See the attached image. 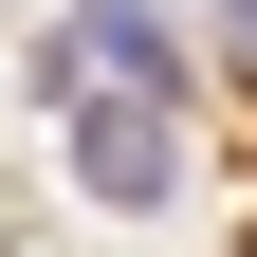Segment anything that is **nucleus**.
Instances as JSON below:
<instances>
[{
    "mask_svg": "<svg viewBox=\"0 0 257 257\" xmlns=\"http://www.w3.org/2000/svg\"><path fill=\"white\" fill-rule=\"evenodd\" d=\"M74 184H92V202H166V184H184V128H166V92H110V74H74Z\"/></svg>",
    "mask_w": 257,
    "mask_h": 257,
    "instance_id": "1",
    "label": "nucleus"
},
{
    "mask_svg": "<svg viewBox=\"0 0 257 257\" xmlns=\"http://www.w3.org/2000/svg\"><path fill=\"white\" fill-rule=\"evenodd\" d=\"M74 74H110V92H166V110H184V37L147 19V0H74Z\"/></svg>",
    "mask_w": 257,
    "mask_h": 257,
    "instance_id": "2",
    "label": "nucleus"
},
{
    "mask_svg": "<svg viewBox=\"0 0 257 257\" xmlns=\"http://www.w3.org/2000/svg\"><path fill=\"white\" fill-rule=\"evenodd\" d=\"M220 55H239V74H257V0H220Z\"/></svg>",
    "mask_w": 257,
    "mask_h": 257,
    "instance_id": "3",
    "label": "nucleus"
}]
</instances>
